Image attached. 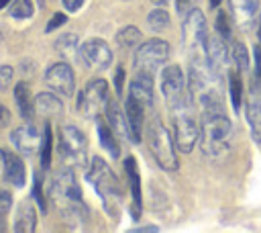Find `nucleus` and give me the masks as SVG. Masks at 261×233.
Returning a JSON list of instances; mask_svg holds the SVG:
<instances>
[{
  "label": "nucleus",
  "instance_id": "obj_32",
  "mask_svg": "<svg viewBox=\"0 0 261 233\" xmlns=\"http://www.w3.org/2000/svg\"><path fill=\"white\" fill-rule=\"evenodd\" d=\"M232 63L237 65L239 72L249 69V51H247V47H245L243 43H239V41L232 45Z\"/></svg>",
  "mask_w": 261,
  "mask_h": 233
},
{
  "label": "nucleus",
  "instance_id": "obj_42",
  "mask_svg": "<svg viewBox=\"0 0 261 233\" xmlns=\"http://www.w3.org/2000/svg\"><path fill=\"white\" fill-rule=\"evenodd\" d=\"M133 231H135V233H137V231H157V227H155V225H151V227H137V229H133Z\"/></svg>",
  "mask_w": 261,
  "mask_h": 233
},
{
  "label": "nucleus",
  "instance_id": "obj_24",
  "mask_svg": "<svg viewBox=\"0 0 261 233\" xmlns=\"http://www.w3.org/2000/svg\"><path fill=\"white\" fill-rule=\"evenodd\" d=\"M98 137H100V145L106 149V153L110 157H118L120 155V145H118V141L114 137V131L108 125V121H104V119H98Z\"/></svg>",
  "mask_w": 261,
  "mask_h": 233
},
{
  "label": "nucleus",
  "instance_id": "obj_18",
  "mask_svg": "<svg viewBox=\"0 0 261 233\" xmlns=\"http://www.w3.org/2000/svg\"><path fill=\"white\" fill-rule=\"evenodd\" d=\"M228 2H230V10L237 27L249 29L259 10V0H228Z\"/></svg>",
  "mask_w": 261,
  "mask_h": 233
},
{
  "label": "nucleus",
  "instance_id": "obj_21",
  "mask_svg": "<svg viewBox=\"0 0 261 233\" xmlns=\"http://www.w3.org/2000/svg\"><path fill=\"white\" fill-rule=\"evenodd\" d=\"M37 229V213L31 200H22L14 215V231L16 233H33Z\"/></svg>",
  "mask_w": 261,
  "mask_h": 233
},
{
  "label": "nucleus",
  "instance_id": "obj_40",
  "mask_svg": "<svg viewBox=\"0 0 261 233\" xmlns=\"http://www.w3.org/2000/svg\"><path fill=\"white\" fill-rule=\"evenodd\" d=\"M84 2H86V0H63V6H65L69 12H75V10L82 8Z\"/></svg>",
  "mask_w": 261,
  "mask_h": 233
},
{
  "label": "nucleus",
  "instance_id": "obj_19",
  "mask_svg": "<svg viewBox=\"0 0 261 233\" xmlns=\"http://www.w3.org/2000/svg\"><path fill=\"white\" fill-rule=\"evenodd\" d=\"M14 102H16V106H18V114H20L24 121L31 123V121L35 119V114H37V108H35V98H33V94H31L29 84L18 82V84L14 86Z\"/></svg>",
  "mask_w": 261,
  "mask_h": 233
},
{
  "label": "nucleus",
  "instance_id": "obj_29",
  "mask_svg": "<svg viewBox=\"0 0 261 233\" xmlns=\"http://www.w3.org/2000/svg\"><path fill=\"white\" fill-rule=\"evenodd\" d=\"M147 25H149V29L155 31V33L165 31V29L169 27V14H167V10H163L161 6H159V8H153V10L149 12V16H147Z\"/></svg>",
  "mask_w": 261,
  "mask_h": 233
},
{
  "label": "nucleus",
  "instance_id": "obj_14",
  "mask_svg": "<svg viewBox=\"0 0 261 233\" xmlns=\"http://www.w3.org/2000/svg\"><path fill=\"white\" fill-rule=\"evenodd\" d=\"M0 161H2V166H4V178H6L12 186L22 188L24 182H27V168H24V161H22L16 153H12V151H8V149H2V151H0Z\"/></svg>",
  "mask_w": 261,
  "mask_h": 233
},
{
  "label": "nucleus",
  "instance_id": "obj_46",
  "mask_svg": "<svg viewBox=\"0 0 261 233\" xmlns=\"http://www.w3.org/2000/svg\"><path fill=\"white\" fill-rule=\"evenodd\" d=\"M259 41H261V29H259Z\"/></svg>",
  "mask_w": 261,
  "mask_h": 233
},
{
  "label": "nucleus",
  "instance_id": "obj_38",
  "mask_svg": "<svg viewBox=\"0 0 261 233\" xmlns=\"http://www.w3.org/2000/svg\"><path fill=\"white\" fill-rule=\"evenodd\" d=\"M194 2H196V0H175V10H177V14L186 16V14L194 8Z\"/></svg>",
  "mask_w": 261,
  "mask_h": 233
},
{
  "label": "nucleus",
  "instance_id": "obj_45",
  "mask_svg": "<svg viewBox=\"0 0 261 233\" xmlns=\"http://www.w3.org/2000/svg\"><path fill=\"white\" fill-rule=\"evenodd\" d=\"M8 2H10V0H0V10H2V8H6V4H8Z\"/></svg>",
  "mask_w": 261,
  "mask_h": 233
},
{
  "label": "nucleus",
  "instance_id": "obj_13",
  "mask_svg": "<svg viewBox=\"0 0 261 233\" xmlns=\"http://www.w3.org/2000/svg\"><path fill=\"white\" fill-rule=\"evenodd\" d=\"M10 139H12V145H14L22 155H29V157H31V155H37V153H39L43 135H41L33 125H22V127H18V129L12 131Z\"/></svg>",
  "mask_w": 261,
  "mask_h": 233
},
{
  "label": "nucleus",
  "instance_id": "obj_43",
  "mask_svg": "<svg viewBox=\"0 0 261 233\" xmlns=\"http://www.w3.org/2000/svg\"><path fill=\"white\" fill-rule=\"evenodd\" d=\"M151 2H153L155 6H165V4L169 2V0H151Z\"/></svg>",
  "mask_w": 261,
  "mask_h": 233
},
{
  "label": "nucleus",
  "instance_id": "obj_33",
  "mask_svg": "<svg viewBox=\"0 0 261 233\" xmlns=\"http://www.w3.org/2000/svg\"><path fill=\"white\" fill-rule=\"evenodd\" d=\"M33 198L39 202L41 213H45V211H47V200H45V194H43V176H41V172H39V170L35 172V182H33Z\"/></svg>",
  "mask_w": 261,
  "mask_h": 233
},
{
  "label": "nucleus",
  "instance_id": "obj_37",
  "mask_svg": "<svg viewBox=\"0 0 261 233\" xmlns=\"http://www.w3.org/2000/svg\"><path fill=\"white\" fill-rule=\"evenodd\" d=\"M67 18H65V14H61V12H55L53 16H51V20L47 22V27H45V33H53L57 27H61L63 22H65Z\"/></svg>",
  "mask_w": 261,
  "mask_h": 233
},
{
  "label": "nucleus",
  "instance_id": "obj_3",
  "mask_svg": "<svg viewBox=\"0 0 261 233\" xmlns=\"http://www.w3.org/2000/svg\"><path fill=\"white\" fill-rule=\"evenodd\" d=\"M86 180L92 184V188L100 196L104 208L112 217H116V208L120 206V200H122V188L116 174L110 170V166L102 157H92V166Z\"/></svg>",
  "mask_w": 261,
  "mask_h": 233
},
{
  "label": "nucleus",
  "instance_id": "obj_9",
  "mask_svg": "<svg viewBox=\"0 0 261 233\" xmlns=\"http://www.w3.org/2000/svg\"><path fill=\"white\" fill-rule=\"evenodd\" d=\"M186 80H184V72L179 65H167L161 74V94L169 106V110L181 106L184 102H188L186 98Z\"/></svg>",
  "mask_w": 261,
  "mask_h": 233
},
{
  "label": "nucleus",
  "instance_id": "obj_25",
  "mask_svg": "<svg viewBox=\"0 0 261 233\" xmlns=\"http://www.w3.org/2000/svg\"><path fill=\"white\" fill-rule=\"evenodd\" d=\"M53 49L63 57V59H73L75 53H77V35L73 33H65V35H59L53 43Z\"/></svg>",
  "mask_w": 261,
  "mask_h": 233
},
{
  "label": "nucleus",
  "instance_id": "obj_22",
  "mask_svg": "<svg viewBox=\"0 0 261 233\" xmlns=\"http://www.w3.org/2000/svg\"><path fill=\"white\" fill-rule=\"evenodd\" d=\"M35 108H37V114H41L43 119H57L63 114L61 100L51 92H41L35 98Z\"/></svg>",
  "mask_w": 261,
  "mask_h": 233
},
{
  "label": "nucleus",
  "instance_id": "obj_10",
  "mask_svg": "<svg viewBox=\"0 0 261 233\" xmlns=\"http://www.w3.org/2000/svg\"><path fill=\"white\" fill-rule=\"evenodd\" d=\"M181 35H184V45L190 53L194 51H202L206 47V18L202 14V10L198 8H192L188 14H186V20H184V29H181Z\"/></svg>",
  "mask_w": 261,
  "mask_h": 233
},
{
  "label": "nucleus",
  "instance_id": "obj_27",
  "mask_svg": "<svg viewBox=\"0 0 261 233\" xmlns=\"http://www.w3.org/2000/svg\"><path fill=\"white\" fill-rule=\"evenodd\" d=\"M247 121H249L253 139L261 145V104L259 102H249L247 104Z\"/></svg>",
  "mask_w": 261,
  "mask_h": 233
},
{
  "label": "nucleus",
  "instance_id": "obj_39",
  "mask_svg": "<svg viewBox=\"0 0 261 233\" xmlns=\"http://www.w3.org/2000/svg\"><path fill=\"white\" fill-rule=\"evenodd\" d=\"M114 84H116V92H118V94H122V84H124V69H122V67H116Z\"/></svg>",
  "mask_w": 261,
  "mask_h": 233
},
{
  "label": "nucleus",
  "instance_id": "obj_34",
  "mask_svg": "<svg viewBox=\"0 0 261 233\" xmlns=\"http://www.w3.org/2000/svg\"><path fill=\"white\" fill-rule=\"evenodd\" d=\"M12 206V196L6 190H0V231L6 229V215Z\"/></svg>",
  "mask_w": 261,
  "mask_h": 233
},
{
  "label": "nucleus",
  "instance_id": "obj_36",
  "mask_svg": "<svg viewBox=\"0 0 261 233\" xmlns=\"http://www.w3.org/2000/svg\"><path fill=\"white\" fill-rule=\"evenodd\" d=\"M12 76H14V69L10 65H0V90H6L10 86Z\"/></svg>",
  "mask_w": 261,
  "mask_h": 233
},
{
  "label": "nucleus",
  "instance_id": "obj_4",
  "mask_svg": "<svg viewBox=\"0 0 261 233\" xmlns=\"http://www.w3.org/2000/svg\"><path fill=\"white\" fill-rule=\"evenodd\" d=\"M145 133H147L149 149H151L155 161L159 164V168H163L165 172H175L177 170V157H175V149H173L175 141L171 139V133L167 131V127L163 125V121L157 114L147 121Z\"/></svg>",
  "mask_w": 261,
  "mask_h": 233
},
{
  "label": "nucleus",
  "instance_id": "obj_7",
  "mask_svg": "<svg viewBox=\"0 0 261 233\" xmlns=\"http://www.w3.org/2000/svg\"><path fill=\"white\" fill-rule=\"evenodd\" d=\"M167 57H169V45L163 39H151L137 49L135 69L141 74L155 76L157 69L167 61Z\"/></svg>",
  "mask_w": 261,
  "mask_h": 233
},
{
  "label": "nucleus",
  "instance_id": "obj_5",
  "mask_svg": "<svg viewBox=\"0 0 261 233\" xmlns=\"http://www.w3.org/2000/svg\"><path fill=\"white\" fill-rule=\"evenodd\" d=\"M59 153L65 164H69L73 168H84L88 164L86 135L73 125L59 127Z\"/></svg>",
  "mask_w": 261,
  "mask_h": 233
},
{
  "label": "nucleus",
  "instance_id": "obj_16",
  "mask_svg": "<svg viewBox=\"0 0 261 233\" xmlns=\"http://www.w3.org/2000/svg\"><path fill=\"white\" fill-rule=\"evenodd\" d=\"M204 51H206V57H208L212 69H214L216 74H220V72L226 67V63H228V49H226L224 37L218 35V33L212 35V37H208Z\"/></svg>",
  "mask_w": 261,
  "mask_h": 233
},
{
  "label": "nucleus",
  "instance_id": "obj_41",
  "mask_svg": "<svg viewBox=\"0 0 261 233\" xmlns=\"http://www.w3.org/2000/svg\"><path fill=\"white\" fill-rule=\"evenodd\" d=\"M8 121H10V112H8V108L4 104H0V127L8 125Z\"/></svg>",
  "mask_w": 261,
  "mask_h": 233
},
{
  "label": "nucleus",
  "instance_id": "obj_17",
  "mask_svg": "<svg viewBox=\"0 0 261 233\" xmlns=\"http://www.w3.org/2000/svg\"><path fill=\"white\" fill-rule=\"evenodd\" d=\"M145 108L133 98L126 96L124 100V114H126V123H128V131H130V141L139 143L141 135H143V127H145Z\"/></svg>",
  "mask_w": 261,
  "mask_h": 233
},
{
  "label": "nucleus",
  "instance_id": "obj_31",
  "mask_svg": "<svg viewBox=\"0 0 261 233\" xmlns=\"http://www.w3.org/2000/svg\"><path fill=\"white\" fill-rule=\"evenodd\" d=\"M8 12H10V16L24 20V18H31V16H33L35 6H33L31 0H14V2L10 4V8H8Z\"/></svg>",
  "mask_w": 261,
  "mask_h": 233
},
{
  "label": "nucleus",
  "instance_id": "obj_1",
  "mask_svg": "<svg viewBox=\"0 0 261 233\" xmlns=\"http://www.w3.org/2000/svg\"><path fill=\"white\" fill-rule=\"evenodd\" d=\"M49 198L69 227H84L88 223L90 211L82 198L80 184L69 170L53 174L49 184Z\"/></svg>",
  "mask_w": 261,
  "mask_h": 233
},
{
  "label": "nucleus",
  "instance_id": "obj_12",
  "mask_svg": "<svg viewBox=\"0 0 261 233\" xmlns=\"http://www.w3.org/2000/svg\"><path fill=\"white\" fill-rule=\"evenodd\" d=\"M45 84L57 94L71 96L75 92V78H73L71 65L65 61H57V63L49 65L45 72Z\"/></svg>",
  "mask_w": 261,
  "mask_h": 233
},
{
  "label": "nucleus",
  "instance_id": "obj_28",
  "mask_svg": "<svg viewBox=\"0 0 261 233\" xmlns=\"http://www.w3.org/2000/svg\"><path fill=\"white\" fill-rule=\"evenodd\" d=\"M51 149H53V133H51V127L45 125L43 127V139H41V149H39V155H41V166L47 170L51 166Z\"/></svg>",
  "mask_w": 261,
  "mask_h": 233
},
{
  "label": "nucleus",
  "instance_id": "obj_26",
  "mask_svg": "<svg viewBox=\"0 0 261 233\" xmlns=\"http://www.w3.org/2000/svg\"><path fill=\"white\" fill-rule=\"evenodd\" d=\"M143 35L141 31L135 27V25H128V27H122L118 33H116V43L120 49H130V47H137L141 43Z\"/></svg>",
  "mask_w": 261,
  "mask_h": 233
},
{
  "label": "nucleus",
  "instance_id": "obj_6",
  "mask_svg": "<svg viewBox=\"0 0 261 233\" xmlns=\"http://www.w3.org/2000/svg\"><path fill=\"white\" fill-rule=\"evenodd\" d=\"M171 112H173V141H175V147L181 153H190L194 149L196 141L200 139V129H198L194 116L188 110V102L173 108Z\"/></svg>",
  "mask_w": 261,
  "mask_h": 233
},
{
  "label": "nucleus",
  "instance_id": "obj_15",
  "mask_svg": "<svg viewBox=\"0 0 261 233\" xmlns=\"http://www.w3.org/2000/svg\"><path fill=\"white\" fill-rule=\"evenodd\" d=\"M128 96H133L145 110L153 108V76L137 72L135 80L128 86Z\"/></svg>",
  "mask_w": 261,
  "mask_h": 233
},
{
  "label": "nucleus",
  "instance_id": "obj_35",
  "mask_svg": "<svg viewBox=\"0 0 261 233\" xmlns=\"http://www.w3.org/2000/svg\"><path fill=\"white\" fill-rule=\"evenodd\" d=\"M214 25H216V33H218V35H222L224 39L230 37V20H228V14H226V12L220 10V12L216 14V22H214Z\"/></svg>",
  "mask_w": 261,
  "mask_h": 233
},
{
  "label": "nucleus",
  "instance_id": "obj_44",
  "mask_svg": "<svg viewBox=\"0 0 261 233\" xmlns=\"http://www.w3.org/2000/svg\"><path fill=\"white\" fill-rule=\"evenodd\" d=\"M218 4H220V0H210V6H212V8H216Z\"/></svg>",
  "mask_w": 261,
  "mask_h": 233
},
{
  "label": "nucleus",
  "instance_id": "obj_20",
  "mask_svg": "<svg viewBox=\"0 0 261 233\" xmlns=\"http://www.w3.org/2000/svg\"><path fill=\"white\" fill-rule=\"evenodd\" d=\"M124 172L130 184V196H133V219L141 217V180H139V168L135 157L124 159Z\"/></svg>",
  "mask_w": 261,
  "mask_h": 233
},
{
  "label": "nucleus",
  "instance_id": "obj_2",
  "mask_svg": "<svg viewBox=\"0 0 261 233\" xmlns=\"http://www.w3.org/2000/svg\"><path fill=\"white\" fill-rule=\"evenodd\" d=\"M232 125L224 112H202L200 147L208 157H220L230 145Z\"/></svg>",
  "mask_w": 261,
  "mask_h": 233
},
{
  "label": "nucleus",
  "instance_id": "obj_30",
  "mask_svg": "<svg viewBox=\"0 0 261 233\" xmlns=\"http://www.w3.org/2000/svg\"><path fill=\"white\" fill-rule=\"evenodd\" d=\"M228 90H230L232 108H234V112H237L239 106H241V96H243V84H241V76H239L237 72H230V74H228Z\"/></svg>",
  "mask_w": 261,
  "mask_h": 233
},
{
  "label": "nucleus",
  "instance_id": "obj_8",
  "mask_svg": "<svg viewBox=\"0 0 261 233\" xmlns=\"http://www.w3.org/2000/svg\"><path fill=\"white\" fill-rule=\"evenodd\" d=\"M108 84L102 78H96L86 84V88L77 96V108L84 116H98L106 112L108 106Z\"/></svg>",
  "mask_w": 261,
  "mask_h": 233
},
{
  "label": "nucleus",
  "instance_id": "obj_11",
  "mask_svg": "<svg viewBox=\"0 0 261 233\" xmlns=\"http://www.w3.org/2000/svg\"><path fill=\"white\" fill-rule=\"evenodd\" d=\"M80 57L84 65L92 72H104L112 63V51L102 39H88L80 47Z\"/></svg>",
  "mask_w": 261,
  "mask_h": 233
},
{
  "label": "nucleus",
  "instance_id": "obj_23",
  "mask_svg": "<svg viewBox=\"0 0 261 233\" xmlns=\"http://www.w3.org/2000/svg\"><path fill=\"white\" fill-rule=\"evenodd\" d=\"M106 121L112 127V131L118 137H126L130 141V131H128V123H126V114H122V108H118V104L114 100H108L106 106Z\"/></svg>",
  "mask_w": 261,
  "mask_h": 233
}]
</instances>
